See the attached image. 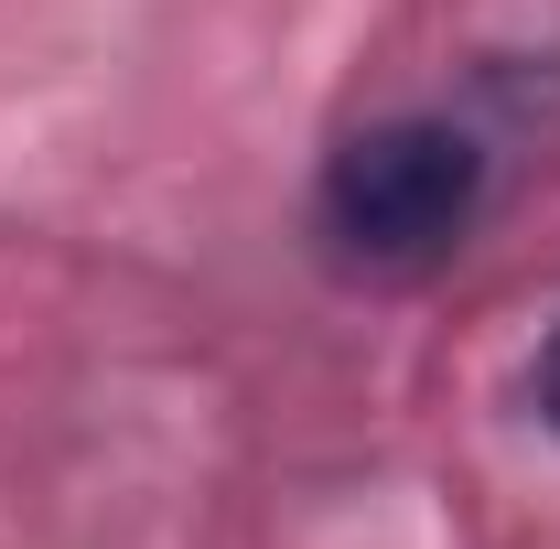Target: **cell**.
Masks as SVG:
<instances>
[{
    "mask_svg": "<svg viewBox=\"0 0 560 549\" xmlns=\"http://www.w3.org/2000/svg\"><path fill=\"white\" fill-rule=\"evenodd\" d=\"M486 215V151L453 119H377L324 162V237L366 270H420Z\"/></svg>",
    "mask_w": 560,
    "mask_h": 549,
    "instance_id": "1",
    "label": "cell"
},
{
    "mask_svg": "<svg viewBox=\"0 0 560 549\" xmlns=\"http://www.w3.org/2000/svg\"><path fill=\"white\" fill-rule=\"evenodd\" d=\"M528 399H539V420H550V431H560V335L539 344V377H528Z\"/></svg>",
    "mask_w": 560,
    "mask_h": 549,
    "instance_id": "2",
    "label": "cell"
}]
</instances>
